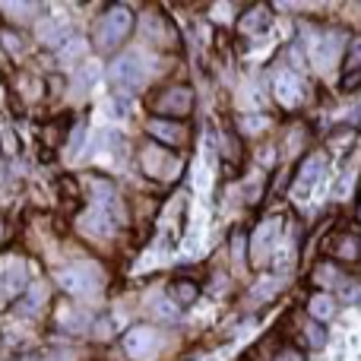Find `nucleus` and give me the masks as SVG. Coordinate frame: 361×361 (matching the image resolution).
<instances>
[{
	"instance_id": "obj_1",
	"label": "nucleus",
	"mask_w": 361,
	"mask_h": 361,
	"mask_svg": "<svg viewBox=\"0 0 361 361\" xmlns=\"http://www.w3.org/2000/svg\"><path fill=\"white\" fill-rule=\"evenodd\" d=\"M133 29V13L127 6H111L95 25V44L102 51H114Z\"/></svg>"
},
{
	"instance_id": "obj_2",
	"label": "nucleus",
	"mask_w": 361,
	"mask_h": 361,
	"mask_svg": "<svg viewBox=\"0 0 361 361\" xmlns=\"http://www.w3.org/2000/svg\"><path fill=\"white\" fill-rule=\"evenodd\" d=\"M57 286H63L70 295H92L102 286V273L92 263H82V267H67L57 273Z\"/></svg>"
},
{
	"instance_id": "obj_3",
	"label": "nucleus",
	"mask_w": 361,
	"mask_h": 361,
	"mask_svg": "<svg viewBox=\"0 0 361 361\" xmlns=\"http://www.w3.org/2000/svg\"><path fill=\"white\" fill-rule=\"evenodd\" d=\"M108 80L118 89H137L146 82V63L140 54H124L108 67Z\"/></svg>"
},
{
	"instance_id": "obj_4",
	"label": "nucleus",
	"mask_w": 361,
	"mask_h": 361,
	"mask_svg": "<svg viewBox=\"0 0 361 361\" xmlns=\"http://www.w3.org/2000/svg\"><path fill=\"white\" fill-rule=\"evenodd\" d=\"M282 225H286L282 216H269L254 228V235H250V257H254V263L269 260V254L276 247V238L282 235Z\"/></svg>"
},
{
	"instance_id": "obj_5",
	"label": "nucleus",
	"mask_w": 361,
	"mask_h": 361,
	"mask_svg": "<svg viewBox=\"0 0 361 361\" xmlns=\"http://www.w3.org/2000/svg\"><path fill=\"white\" fill-rule=\"evenodd\" d=\"M124 349L133 361H152L159 355V336L149 326H133L124 336Z\"/></svg>"
},
{
	"instance_id": "obj_6",
	"label": "nucleus",
	"mask_w": 361,
	"mask_h": 361,
	"mask_svg": "<svg viewBox=\"0 0 361 361\" xmlns=\"http://www.w3.org/2000/svg\"><path fill=\"white\" fill-rule=\"evenodd\" d=\"M190 108H193V92L187 86L169 89V92L156 102V111L169 114V118H184V114H190Z\"/></svg>"
},
{
	"instance_id": "obj_7",
	"label": "nucleus",
	"mask_w": 361,
	"mask_h": 361,
	"mask_svg": "<svg viewBox=\"0 0 361 361\" xmlns=\"http://www.w3.org/2000/svg\"><path fill=\"white\" fill-rule=\"evenodd\" d=\"M301 95H305V82H301V76L292 73V70H282V73L276 76V99H279L286 108H295L301 102Z\"/></svg>"
},
{
	"instance_id": "obj_8",
	"label": "nucleus",
	"mask_w": 361,
	"mask_h": 361,
	"mask_svg": "<svg viewBox=\"0 0 361 361\" xmlns=\"http://www.w3.org/2000/svg\"><path fill=\"white\" fill-rule=\"evenodd\" d=\"M80 225L89 231V235H99V238L114 235V219H111V212H108L105 206H95V209H89L86 216L80 219Z\"/></svg>"
},
{
	"instance_id": "obj_9",
	"label": "nucleus",
	"mask_w": 361,
	"mask_h": 361,
	"mask_svg": "<svg viewBox=\"0 0 361 361\" xmlns=\"http://www.w3.org/2000/svg\"><path fill=\"white\" fill-rule=\"evenodd\" d=\"M324 162L326 159L320 156V152H311L307 156V162L298 169V178H295V190H298V197H305V190H311L314 180L324 175Z\"/></svg>"
},
{
	"instance_id": "obj_10",
	"label": "nucleus",
	"mask_w": 361,
	"mask_h": 361,
	"mask_svg": "<svg viewBox=\"0 0 361 361\" xmlns=\"http://www.w3.org/2000/svg\"><path fill=\"white\" fill-rule=\"evenodd\" d=\"M25 282H29V267L13 263V267L4 269V276H0V292H4L6 298H13V295H19L25 288Z\"/></svg>"
},
{
	"instance_id": "obj_11",
	"label": "nucleus",
	"mask_w": 361,
	"mask_h": 361,
	"mask_svg": "<svg viewBox=\"0 0 361 361\" xmlns=\"http://www.w3.org/2000/svg\"><path fill=\"white\" fill-rule=\"evenodd\" d=\"M146 130H149L152 137H156L159 143H165V146H180L184 143V127L171 124V121H149Z\"/></svg>"
},
{
	"instance_id": "obj_12",
	"label": "nucleus",
	"mask_w": 361,
	"mask_h": 361,
	"mask_svg": "<svg viewBox=\"0 0 361 361\" xmlns=\"http://www.w3.org/2000/svg\"><path fill=\"white\" fill-rule=\"evenodd\" d=\"M200 298V286L197 282H190V279H180L171 286V301L180 307H187V305H193V301Z\"/></svg>"
},
{
	"instance_id": "obj_13",
	"label": "nucleus",
	"mask_w": 361,
	"mask_h": 361,
	"mask_svg": "<svg viewBox=\"0 0 361 361\" xmlns=\"http://www.w3.org/2000/svg\"><path fill=\"white\" fill-rule=\"evenodd\" d=\"M336 54H339V42L333 35H326V38H320L317 51H314V63H317L320 70H330V63Z\"/></svg>"
},
{
	"instance_id": "obj_14",
	"label": "nucleus",
	"mask_w": 361,
	"mask_h": 361,
	"mask_svg": "<svg viewBox=\"0 0 361 361\" xmlns=\"http://www.w3.org/2000/svg\"><path fill=\"white\" fill-rule=\"evenodd\" d=\"M307 311H311V317L317 320H330L333 311H336V305H333V295H314L311 301H307Z\"/></svg>"
},
{
	"instance_id": "obj_15",
	"label": "nucleus",
	"mask_w": 361,
	"mask_h": 361,
	"mask_svg": "<svg viewBox=\"0 0 361 361\" xmlns=\"http://www.w3.org/2000/svg\"><path fill=\"white\" fill-rule=\"evenodd\" d=\"M171 159H169V152L165 149H156V146H149V149L143 152V169L149 171V175H162V165H169Z\"/></svg>"
},
{
	"instance_id": "obj_16",
	"label": "nucleus",
	"mask_w": 361,
	"mask_h": 361,
	"mask_svg": "<svg viewBox=\"0 0 361 361\" xmlns=\"http://www.w3.org/2000/svg\"><path fill=\"white\" fill-rule=\"evenodd\" d=\"M269 25V13H267V6H257V10H250L247 16L241 19V29L244 32H250V35H254V32H260V29H267Z\"/></svg>"
},
{
	"instance_id": "obj_17",
	"label": "nucleus",
	"mask_w": 361,
	"mask_h": 361,
	"mask_svg": "<svg viewBox=\"0 0 361 361\" xmlns=\"http://www.w3.org/2000/svg\"><path fill=\"white\" fill-rule=\"evenodd\" d=\"M44 292H48V286H44V282L32 286L29 292H25V298H23V305H19V311H35L38 305H44Z\"/></svg>"
},
{
	"instance_id": "obj_18",
	"label": "nucleus",
	"mask_w": 361,
	"mask_h": 361,
	"mask_svg": "<svg viewBox=\"0 0 361 361\" xmlns=\"http://www.w3.org/2000/svg\"><path fill=\"white\" fill-rule=\"evenodd\" d=\"M345 76H352V73H358L361 70V38H352V44H349V54H345Z\"/></svg>"
},
{
	"instance_id": "obj_19",
	"label": "nucleus",
	"mask_w": 361,
	"mask_h": 361,
	"mask_svg": "<svg viewBox=\"0 0 361 361\" xmlns=\"http://www.w3.org/2000/svg\"><path fill=\"white\" fill-rule=\"evenodd\" d=\"M358 238H352V235H345L343 238V241H339V247H336V254L339 257H343V260H355V257H358Z\"/></svg>"
},
{
	"instance_id": "obj_20",
	"label": "nucleus",
	"mask_w": 361,
	"mask_h": 361,
	"mask_svg": "<svg viewBox=\"0 0 361 361\" xmlns=\"http://www.w3.org/2000/svg\"><path fill=\"white\" fill-rule=\"evenodd\" d=\"M152 311L159 314L162 320H175L178 317V307L171 305V301H165V298H159V301H152Z\"/></svg>"
},
{
	"instance_id": "obj_21",
	"label": "nucleus",
	"mask_w": 361,
	"mask_h": 361,
	"mask_svg": "<svg viewBox=\"0 0 361 361\" xmlns=\"http://www.w3.org/2000/svg\"><path fill=\"white\" fill-rule=\"evenodd\" d=\"M305 330H307V339H311L314 345H324L326 343V333H324V326H320L317 320H307Z\"/></svg>"
},
{
	"instance_id": "obj_22",
	"label": "nucleus",
	"mask_w": 361,
	"mask_h": 361,
	"mask_svg": "<svg viewBox=\"0 0 361 361\" xmlns=\"http://www.w3.org/2000/svg\"><path fill=\"white\" fill-rule=\"evenodd\" d=\"M92 184H95V197H99L102 203H111V200H114V187L108 184V180H99V178H95Z\"/></svg>"
},
{
	"instance_id": "obj_23",
	"label": "nucleus",
	"mask_w": 361,
	"mask_h": 361,
	"mask_svg": "<svg viewBox=\"0 0 361 361\" xmlns=\"http://www.w3.org/2000/svg\"><path fill=\"white\" fill-rule=\"evenodd\" d=\"M263 124H267V121H263V118H257V121H247V130H260Z\"/></svg>"
}]
</instances>
